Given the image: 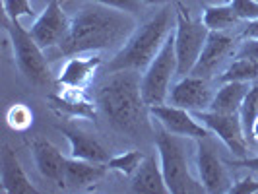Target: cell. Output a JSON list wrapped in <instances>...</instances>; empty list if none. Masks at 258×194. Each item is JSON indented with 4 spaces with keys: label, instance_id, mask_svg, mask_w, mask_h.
Returning <instances> with one entry per match:
<instances>
[{
    "label": "cell",
    "instance_id": "obj_16",
    "mask_svg": "<svg viewBox=\"0 0 258 194\" xmlns=\"http://www.w3.org/2000/svg\"><path fill=\"white\" fill-rule=\"evenodd\" d=\"M0 186L6 194H37L39 190L31 184L24 171L18 155L8 144H4L0 154Z\"/></svg>",
    "mask_w": 258,
    "mask_h": 194
},
{
    "label": "cell",
    "instance_id": "obj_14",
    "mask_svg": "<svg viewBox=\"0 0 258 194\" xmlns=\"http://www.w3.org/2000/svg\"><path fill=\"white\" fill-rule=\"evenodd\" d=\"M103 64V56L99 52H82L74 54L66 60L60 74L56 78V84L60 88H78V90H88L97 74V70Z\"/></svg>",
    "mask_w": 258,
    "mask_h": 194
},
{
    "label": "cell",
    "instance_id": "obj_2",
    "mask_svg": "<svg viewBox=\"0 0 258 194\" xmlns=\"http://www.w3.org/2000/svg\"><path fill=\"white\" fill-rule=\"evenodd\" d=\"M140 84V72H113L95 93V105L107 116L109 124L130 138H144L154 134V116L144 101Z\"/></svg>",
    "mask_w": 258,
    "mask_h": 194
},
{
    "label": "cell",
    "instance_id": "obj_25",
    "mask_svg": "<svg viewBox=\"0 0 258 194\" xmlns=\"http://www.w3.org/2000/svg\"><path fill=\"white\" fill-rule=\"evenodd\" d=\"M6 122L12 130L24 132L33 124V111L26 103H14L6 111Z\"/></svg>",
    "mask_w": 258,
    "mask_h": 194
},
{
    "label": "cell",
    "instance_id": "obj_36",
    "mask_svg": "<svg viewBox=\"0 0 258 194\" xmlns=\"http://www.w3.org/2000/svg\"><path fill=\"white\" fill-rule=\"evenodd\" d=\"M60 2H72V0H60Z\"/></svg>",
    "mask_w": 258,
    "mask_h": 194
},
{
    "label": "cell",
    "instance_id": "obj_15",
    "mask_svg": "<svg viewBox=\"0 0 258 194\" xmlns=\"http://www.w3.org/2000/svg\"><path fill=\"white\" fill-rule=\"evenodd\" d=\"M51 109L66 118H86L95 120L97 118V105H93L86 90L78 88H62L58 93L49 95Z\"/></svg>",
    "mask_w": 258,
    "mask_h": 194
},
{
    "label": "cell",
    "instance_id": "obj_19",
    "mask_svg": "<svg viewBox=\"0 0 258 194\" xmlns=\"http://www.w3.org/2000/svg\"><path fill=\"white\" fill-rule=\"evenodd\" d=\"M107 163H93L86 159L70 157L64 167V188L68 190H84L107 175Z\"/></svg>",
    "mask_w": 258,
    "mask_h": 194
},
{
    "label": "cell",
    "instance_id": "obj_29",
    "mask_svg": "<svg viewBox=\"0 0 258 194\" xmlns=\"http://www.w3.org/2000/svg\"><path fill=\"white\" fill-rule=\"evenodd\" d=\"M93 2H99V4H105V6L116 8V10L134 14V16H138L144 6V0H93Z\"/></svg>",
    "mask_w": 258,
    "mask_h": 194
},
{
    "label": "cell",
    "instance_id": "obj_18",
    "mask_svg": "<svg viewBox=\"0 0 258 194\" xmlns=\"http://www.w3.org/2000/svg\"><path fill=\"white\" fill-rule=\"evenodd\" d=\"M31 152H33V159H35V167L45 177L58 184L60 188H64V167H66V157L60 154V150L52 142L45 140V138H37L31 142Z\"/></svg>",
    "mask_w": 258,
    "mask_h": 194
},
{
    "label": "cell",
    "instance_id": "obj_23",
    "mask_svg": "<svg viewBox=\"0 0 258 194\" xmlns=\"http://www.w3.org/2000/svg\"><path fill=\"white\" fill-rule=\"evenodd\" d=\"M218 82H258V60L248 56H235V60H231L218 76Z\"/></svg>",
    "mask_w": 258,
    "mask_h": 194
},
{
    "label": "cell",
    "instance_id": "obj_33",
    "mask_svg": "<svg viewBox=\"0 0 258 194\" xmlns=\"http://www.w3.org/2000/svg\"><path fill=\"white\" fill-rule=\"evenodd\" d=\"M243 39H254L258 37V20H252V22H246V26L243 27V33H241Z\"/></svg>",
    "mask_w": 258,
    "mask_h": 194
},
{
    "label": "cell",
    "instance_id": "obj_24",
    "mask_svg": "<svg viewBox=\"0 0 258 194\" xmlns=\"http://www.w3.org/2000/svg\"><path fill=\"white\" fill-rule=\"evenodd\" d=\"M146 155L138 150H130V152H124V154H118L115 157H111L107 161V167L109 171H116L124 177H132L136 173V169L140 167V163L144 161Z\"/></svg>",
    "mask_w": 258,
    "mask_h": 194
},
{
    "label": "cell",
    "instance_id": "obj_27",
    "mask_svg": "<svg viewBox=\"0 0 258 194\" xmlns=\"http://www.w3.org/2000/svg\"><path fill=\"white\" fill-rule=\"evenodd\" d=\"M2 6H4V16L12 20H20L24 16H35V10L29 0H2Z\"/></svg>",
    "mask_w": 258,
    "mask_h": 194
},
{
    "label": "cell",
    "instance_id": "obj_20",
    "mask_svg": "<svg viewBox=\"0 0 258 194\" xmlns=\"http://www.w3.org/2000/svg\"><path fill=\"white\" fill-rule=\"evenodd\" d=\"M130 190L134 194H169L161 163L154 155H146L140 167L130 177Z\"/></svg>",
    "mask_w": 258,
    "mask_h": 194
},
{
    "label": "cell",
    "instance_id": "obj_34",
    "mask_svg": "<svg viewBox=\"0 0 258 194\" xmlns=\"http://www.w3.org/2000/svg\"><path fill=\"white\" fill-rule=\"evenodd\" d=\"M248 138L252 140L254 144H258V115L256 118L252 120V124H250V132H248Z\"/></svg>",
    "mask_w": 258,
    "mask_h": 194
},
{
    "label": "cell",
    "instance_id": "obj_31",
    "mask_svg": "<svg viewBox=\"0 0 258 194\" xmlns=\"http://www.w3.org/2000/svg\"><path fill=\"white\" fill-rule=\"evenodd\" d=\"M235 56H248V58L258 60V37L243 39V43L239 45V49H237V54H235Z\"/></svg>",
    "mask_w": 258,
    "mask_h": 194
},
{
    "label": "cell",
    "instance_id": "obj_8",
    "mask_svg": "<svg viewBox=\"0 0 258 194\" xmlns=\"http://www.w3.org/2000/svg\"><path fill=\"white\" fill-rule=\"evenodd\" d=\"M194 115L212 134H216L221 142L225 144V148L237 159L248 157L250 154L248 138H246L239 113H216V111L208 109V111H198Z\"/></svg>",
    "mask_w": 258,
    "mask_h": 194
},
{
    "label": "cell",
    "instance_id": "obj_22",
    "mask_svg": "<svg viewBox=\"0 0 258 194\" xmlns=\"http://www.w3.org/2000/svg\"><path fill=\"white\" fill-rule=\"evenodd\" d=\"M241 22L243 20L235 14L229 2L220 4V6H206L202 12V24L210 31H229V29L239 26Z\"/></svg>",
    "mask_w": 258,
    "mask_h": 194
},
{
    "label": "cell",
    "instance_id": "obj_12",
    "mask_svg": "<svg viewBox=\"0 0 258 194\" xmlns=\"http://www.w3.org/2000/svg\"><path fill=\"white\" fill-rule=\"evenodd\" d=\"M150 113H152L155 122L171 134H177V136L188 138L194 142L212 136V132L202 122H198V118L192 111H186L182 107H175L171 103L154 105V107H150Z\"/></svg>",
    "mask_w": 258,
    "mask_h": 194
},
{
    "label": "cell",
    "instance_id": "obj_7",
    "mask_svg": "<svg viewBox=\"0 0 258 194\" xmlns=\"http://www.w3.org/2000/svg\"><path fill=\"white\" fill-rule=\"evenodd\" d=\"M177 76V52H175V29H171L161 51L157 52L152 64L142 74V97L148 107L163 105L173 88V78Z\"/></svg>",
    "mask_w": 258,
    "mask_h": 194
},
{
    "label": "cell",
    "instance_id": "obj_11",
    "mask_svg": "<svg viewBox=\"0 0 258 194\" xmlns=\"http://www.w3.org/2000/svg\"><path fill=\"white\" fill-rule=\"evenodd\" d=\"M227 163L221 161L216 154L214 146L210 144V136L196 140V167H198V179L202 182L204 190L212 194H223L231 190L233 181L225 169Z\"/></svg>",
    "mask_w": 258,
    "mask_h": 194
},
{
    "label": "cell",
    "instance_id": "obj_9",
    "mask_svg": "<svg viewBox=\"0 0 258 194\" xmlns=\"http://www.w3.org/2000/svg\"><path fill=\"white\" fill-rule=\"evenodd\" d=\"M237 41L239 39L229 31H210L206 45L200 52V58L190 74L206 80L218 78L225 70V64H229V60L237 54V49L241 45Z\"/></svg>",
    "mask_w": 258,
    "mask_h": 194
},
{
    "label": "cell",
    "instance_id": "obj_5",
    "mask_svg": "<svg viewBox=\"0 0 258 194\" xmlns=\"http://www.w3.org/2000/svg\"><path fill=\"white\" fill-rule=\"evenodd\" d=\"M4 29L12 43L14 58L20 72L35 86H45L51 80V70L47 64V56L37 41L31 37L29 29L20 24V20H12L4 16Z\"/></svg>",
    "mask_w": 258,
    "mask_h": 194
},
{
    "label": "cell",
    "instance_id": "obj_26",
    "mask_svg": "<svg viewBox=\"0 0 258 194\" xmlns=\"http://www.w3.org/2000/svg\"><path fill=\"white\" fill-rule=\"evenodd\" d=\"M239 115H241V122H243V128H245L246 138H248L250 124H252V120H254L258 115V82H252V84H250V90H248V93H246V97H245V101H243V107H241Z\"/></svg>",
    "mask_w": 258,
    "mask_h": 194
},
{
    "label": "cell",
    "instance_id": "obj_21",
    "mask_svg": "<svg viewBox=\"0 0 258 194\" xmlns=\"http://www.w3.org/2000/svg\"><path fill=\"white\" fill-rule=\"evenodd\" d=\"M250 90L248 82H225L214 93V99L210 105V111L216 113H239L246 93Z\"/></svg>",
    "mask_w": 258,
    "mask_h": 194
},
{
    "label": "cell",
    "instance_id": "obj_3",
    "mask_svg": "<svg viewBox=\"0 0 258 194\" xmlns=\"http://www.w3.org/2000/svg\"><path fill=\"white\" fill-rule=\"evenodd\" d=\"M169 33H171V8L165 6L152 20H148L146 24L134 29L128 41L109 60L107 74L122 72V70L144 72L152 64L157 52L161 51Z\"/></svg>",
    "mask_w": 258,
    "mask_h": 194
},
{
    "label": "cell",
    "instance_id": "obj_32",
    "mask_svg": "<svg viewBox=\"0 0 258 194\" xmlns=\"http://www.w3.org/2000/svg\"><path fill=\"white\" fill-rule=\"evenodd\" d=\"M227 165H231V167H246L258 173V155L256 157H245V159H233V161H227Z\"/></svg>",
    "mask_w": 258,
    "mask_h": 194
},
{
    "label": "cell",
    "instance_id": "obj_10",
    "mask_svg": "<svg viewBox=\"0 0 258 194\" xmlns=\"http://www.w3.org/2000/svg\"><path fill=\"white\" fill-rule=\"evenodd\" d=\"M72 20H68L60 0H49L45 10L39 14L33 26L29 27L31 37L37 41L43 51L58 49L70 33Z\"/></svg>",
    "mask_w": 258,
    "mask_h": 194
},
{
    "label": "cell",
    "instance_id": "obj_13",
    "mask_svg": "<svg viewBox=\"0 0 258 194\" xmlns=\"http://www.w3.org/2000/svg\"><path fill=\"white\" fill-rule=\"evenodd\" d=\"M214 99V90L210 86V80L200 76H188L181 78L177 84L169 91L167 101L175 107H182L186 111H208Z\"/></svg>",
    "mask_w": 258,
    "mask_h": 194
},
{
    "label": "cell",
    "instance_id": "obj_6",
    "mask_svg": "<svg viewBox=\"0 0 258 194\" xmlns=\"http://www.w3.org/2000/svg\"><path fill=\"white\" fill-rule=\"evenodd\" d=\"M175 52H177V76L184 78L192 72L200 52L204 49L210 35L202 20L196 22L182 2H175Z\"/></svg>",
    "mask_w": 258,
    "mask_h": 194
},
{
    "label": "cell",
    "instance_id": "obj_1",
    "mask_svg": "<svg viewBox=\"0 0 258 194\" xmlns=\"http://www.w3.org/2000/svg\"><path fill=\"white\" fill-rule=\"evenodd\" d=\"M138 27L136 16L99 2L82 6L72 18L70 33L56 49L58 54L74 56L82 52H99L120 49Z\"/></svg>",
    "mask_w": 258,
    "mask_h": 194
},
{
    "label": "cell",
    "instance_id": "obj_30",
    "mask_svg": "<svg viewBox=\"0 0 258 194\" xmlns=\"http://www.w3.org/2000/svg\"><path fill=\"white\" fill-rule=\"evenodd\" d=\"M229 192L235 194H254L258 192V177L254 175H246L243 179H239L237 182L231 184V190Z\"/></svg>",
    "mask_w": 258,
    "mask_h": 194
},
{
    "label": "cell",
    "instance_id": "obj_4",
    "mask_svg": "<svg viewBox=\"0 0 258 194\" xmlns=\"http://www.w3.org/2000/svg\"><path fill=\"white\" fill-rule=\"evenodd\" d=\"M155 134V148L159 154V163H161V171L165 177V184H167L171 194H194V192H206L200 179L196 181L188 169V152L184 140L177 134H171L165 128H161L157 122L154 126Z\"/></svg>",
    "mask_w": 258,
    "mask_h": 194
},
{
    "label": "cell",
    "instance_id": "obj_35",
    "mask_svg": "<svg viewBox=\"0 0 258 194\" xmlns=\"http://www.w3.org/2000/svg\"><path fill=\"white\" fill-rule=\"evenodd\" d=\"M171 0H144V4H150V6H157V4H169Z\"/></svg>",
    "mask_w": 258,
    "mask_h": 194
},
{
    "label": "cell",
    "instance_id": "obj_28",
    "mask_svg": "<svg viewBox=\"0 0 258 194\" xmlns=\"http://www.w3.org/2000/svg\"><path fill=\"white\" fill-rule=\"evenodd\" d=\"M229 4L243 22L258 20V0H229Z\"/></svg>",
    "mask_w": 258,
    "mask_h": 194
},
{
    "label": "cell",
    "instance_id": "obj_17",
    "mask_svg": "<svg viewBox=\"0 0 258 194\" xmlns=\"http://www.w3.org/2000/svg\"><path fill=\"white\" fill-rule=\"evenodd\" d=\"M58 130L64 134L70 144V157L86 159L93 163H107L111 159L107 148L95 136H91L90 132L78 128L74 124H60Z\"/></svg>",
    "mask_w": 258,
    "mask_h": 194
}]
</instances>
